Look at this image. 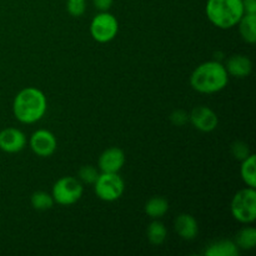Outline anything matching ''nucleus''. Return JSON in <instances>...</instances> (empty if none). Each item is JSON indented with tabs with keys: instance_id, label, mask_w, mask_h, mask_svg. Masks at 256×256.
<instances>
[{
	"instance_id": "nucleus-8",
	"label": "nucleus",
	"mask_w": 256,
	"mask_h": 256,
	"mask_svg": "<svg viewBox=\"0 0 256 256\" xmlns=\"http://www.w3.org/2000/svg\"><path fill=\"white\" fill-rule=\"evenodd\" d=\"M29 145L35 155L40 158H49L56 152L58 142L52 132L40 129L32 132L29 140Z\"/></svg>"
},
{
	"instance_id": "nucleus-19",
	"label": "nucleus",
	"mask_w": 256,
	"mask_h": 256,
	"mask_svg": "<svg viewBox=\"0 0 256 256\" xmlns=\"http://www.w3.org/2000/svg\"><path fill=\"white\" fill-rule=\"evenodd\" d=\"M235 244L239 249L250 250L254 249L256 245V229L252 226H245L236 234Z\"/></svg>"
},
{
	"instance_id": "nucleus-11",
	"label": "nucleus",
	"mask_w": 256,
	"mask_h": 256,
	"mask_svg": "<svg viewBox=\"0 0 256 256\" xmlns=\"http://www.w3.org/2000/svg\"><path fill=\"white\" fill-rule=\"evenodd\" d=\"M125 164V154L120 148L112 146L104 150L99 156L98 166L102 172H119Z\"/></svg>"
},
{
	"instance_id": "nucleus-12",
	"label": "nucleus",
	"mask_w": 256,
	"mask_h": 256,
	"mask_svg": "<svg viewBox=\"0 0 256 256\" xmlns=\"http://www.w3.org/2000/svg\"><path fill=\"white\" fill-rule=\"evenodd\" d=\"M225 69H226L229 76L239 78V79H242V78L249 76L250 72L252 70V62L246 55L242 54H236L232 55L228 59L226 65H224Z\"/></svg>"
},
{
	"instance_id": "nucleus-15",
	"label": "nucleus",
	"mask_w": 256,
	"mask_h": 256,
	"mask_svg": "<svg viewBox=\"0 0 256 256\" xmlns=\"http://www.w3.org/2000/svg\"><path fill=\"white\" fill-rule=\"evenodd\" d=\"M239 32L242 40L249 44H255L256 42V14H248L245 12L242 19L238 22Z\"/></svg>"
},
{
	"instance_id": "nucleus-5",
	"label": "nucleus",
	"mask_w": 256,
	"mask_h": 256,
	"mask_svg": "<svg viewBox=\"0 0 256 256\" xmlns=\"http://www.w3.org/2000/svg\"><path fill=\"white\" fill-rule=\"evenodd\" d=\"M82 192L84 188L79 179L74 176H62L52 186V196L56 204L69 206L79 202Z\"/></svg>"
},
{
	"instance_id": "nucleus-6",
	"label": "nucleus",
	"mask_w": 256,
	"mask_h": 256,
	"mask_svg": "<svg viewBox=\"0 0 256 256\" xmlns=\"http://www.w3.org/2000/svg\"><path fill=\"white\" fill-rule=\"evenodd\" d=\"M92 185L96 196L108 202L120 199L125 190L124 180L119 172H102Z\"/></svg>"
},
{
	"instance_id": "nucleus-13",
	"label": "nucleus",
	"mask_w": 256,
	"mask_h": 256,
	"mask_svg": "<svg viewBox=\"0 0 256 256\" xmlns=\"http://www.w3.org/2000/svg\"><path fill=\"white\" fill-rule=\"evenodd\" d=\"M174 228L182 240H194L199 232L196 219L190 214H180L175 219Z\"/></svg>"
},
{
	"instance_id": "nucleus-27",
	"label": "nucleus",
	"mask_w": 256,
	"mask_h": 256,
	"mask_svg": "<svg viewBox=\"0 0 256 256\" xmlns=\"http://www.w3.org/2000/svg\"><path fill=\"white\" fill-rule=\"evenodd\" d=\"M68 2H86V0H68Z\"/></svg>"
},
{
	"instance_id": "nucleus-4",
	"label": "nucleus",
	"mask_w": 256,
	"mask_h": 256,
	"mask_svg": "<svg viewBox=\"0 0 256 256\" xmlns=\"http://www.w3.org/2000/svg\"><path fill=\"white\" fill-rule=\"evenodd\" d=\"M232 215L242 224H252L256 220V192L254 188L242 189L232 200Z\"/></svg>"
},
{
	"instance_id": "nucleus-17",
	"label": "nucleus",
	"mask_w": 256,
	"mask_h": 256,
	"mask_svg": "<svg viewBox=\"0 0 256 256\" xmlns=\"http://www.w3.org/2000/svg\"><path fill=\"white\" fill-rule=\"evenodd\" d=\"M240 175L242 182L249 188H256V158L254 154H250L246 159L242 162Z\"/></svg>"
},
{
	"instance_id": "nucleus-2",
	"label": "nucleus",
	"mask_w": 256,
	"mask_h": 256,
	"mask_svg": "<svg viewBox=\"0 0 256 256\" xmlns=\"http://www.w3.org/2000/svg\"><path fill=\"white\" fill-rule=\"evenodd\" d=\"M229 82V74L220 62H205L196 66L190 76L192 89L202 94H215L225 89Z\"/></svg>"
},
{
	"instance_id": "nucleus-21",
	"label": "nucleus",
	"mask_w": 256,
	"mask_h": 256,
	"mask_svg": "<svg viewBox=\"0 0 256 256\" xmlns=\"http://www.w3.org/2000/svg\"><path fill=\"white\" fill-rule=\"evenodd\" d=\"M99 176V172L92 165H84L79 169V180L86 184H94Z\"/></svg>"
},
{
	"instance_id": "nucleus-7",
	"label": "nucleus",
	"mask_w": 256,
	"mask_h": 256,
	"mask_svg": "<svg viewBox=\"0 0 256 256\" xmlns=\"http://www.w3.org/2000/svg\"><path fill=\"white\" fill-rule=\"evenodd\" d=\"M119 32V22L109 12H100L90 22V34L98 42H109L115 39Z\"/></svg>"
},
{
	"instance_id": "nucleus-1",
	"label": "nucleus",
	"mask_w": 256,
	"mask_h": 256,
	"mask_svg": "<svg viewBox=\"0 0 256 256\" xmlns=\"http://www.w3.org/2000/svg\"><path fill=\"white\" fill-rule=\"evenodd\" d=\"M48 109L46 96L36 88H25L12 102L14 116L22 124H34L42 119Z\"/></svg>"
},
{
	"instance_id": "nucleus-16",
	"label": "nucleus",
	"mask_w": 256,
	"mask_h": 256,
	"mask_svg": "<svg viewBox=\"0 0 256 256\" xmlns=\"http://www.w3.org/2000/svg\"><path fill=\"white\" fill-rule=\"evenodd\" d=\"M169 212V202L162 196H152L145 204V212L152 219H160Z\"/></svg>"
},
{
	"instance_id": "nucleus-22",
	"label": "nucleus",
	"mask_w": 256,
	"mask_h": 256,
	"mask_svg": "<svg viewBox=\"0 0 256 256\" xmlns=\"http://www.w3.org/2000/svg\"><path fill=\"white\" fill-rule=\"evenodd\" d=\"M232 154L235 159L242 162V160L246 159L252 152H250V149L249 146H248L246 142H236L232 145Z\"/></svg>"
},
{
	"instance_id": "nucleus-3",
	"label": "nucleus",
	"mask_w": 256,
	"mask_h": 256,
	"mask_svg": "<svg viewBox=\"0 0 256 256\" xmlns=\"http://www.w3.org/2000/svg\"><path fill=\"white\" fill-rule=\"evenodd\" d=\"M205 12L210 22L219 29L236 26L245 14L242 0H208Z\"/></svg>"
},
{
	"instance_id": "nucleus-26",
	"label": "nucleus",
	"mask_w": 256,
	"mask_h": 256,
	"mask_svg": "<svg viewBox=\"0 0 256 256\" xmlns=\"http://www.w3.org/2000/svg\"><path fill=\"white\" fill-rule=\"evenodd\" d=\"M244 12L248 14H256V0H242Z\"/></svg>"
},
{
	"instance_id": "nucleus-20",
	"label": "nucleus",
	"mask_w": 256,
	"mask_h": 256,
	"mask_svg": "<svg viewBox=\"0 0 256 256\" xmlns=\"http://www.w3.org/2000/svg\"><path fill=\"white\" fill-rule=\"evenodd\" d=\"M32 206L36 210H49L52 209V205L55 204L54 199H52V194L46 192H35L34 194L32 195Z\"/></svg>"
},
{
	"instance_id": "nucleus-9",
	"label": "nucleus",
	"mask_w": 256,
	"mask_h": 256,
	"mask_svg": "<svg viewBox=\"0 0 256 256\" xmlns=\"http://www.w3.org/2000/svg\"><path fill=\"white\" fill-rule=\"evenodd\" d=\"M189 120L195 129L202 132H214L219 124L216 112L205 105H199V106L194 108L190 112Z\"/></svg>"
},
{
	"instance_id": "nucleus-24",
	"label": "nucleus",
	"mask_w": 256,
	"mask_h": 256,
	"mask_svg": "<svg viewBox=\"0 0 256 256\" xmlns=\"http://www.w3.org/2000/svg\"><path fill=\"white\" fill-rule=\"evenodd\" d=\"M68 12L72 16H82L86 9V2H68Z\"/></svg>"
},
{
	"instance_id": "nucleus-10",
	"label": "nucleus",
	"mask_w": 256,
	"mask_h": 256,
	"mask_svg": "<svg viewBox=\"0 0 256 256\" xmlns=\"http://www.w3.org/2000/svg\"><path fill=\"white\" fill-rule=\"evenodd\" d=\"M26 145V136L16 128H6L0 132V150L8 154L22 152Z\"/></svg>"
},
{
	"instance_id": "nucleus-18",
	"label": "nucleus",
	"mask_w": 256,
	"mask_h": 256,
	"mask_svg": "<svg viewBox=\"0 0 256 256\" xmlns=\"http://www.w3.org/2000/svg\"><path fill=\"white\" fill-rule=\"evenodd\" d=\"M146 236L148 240L152 245H156L158 246V245H162L166 240L168 230L162 222H159L158 219H154V222H150L149 226H148Z\"/></svg>"
},
{
	"instance_id": "nucleus-14",
	"label": "nucleus",
	"mask_w": 256,
	"mask_h": 256,
	"mask_svg": "<svg viewBox=\"0 0 256 256\" xmlns=\"http://www.w3.org/2000/svg\"><path fill=\"white\" fill-rule=\"evenodd\" d=\"M206 256H238L239 248L232 240H218L212 242L205 250Z\"/></svg>"
},
{
	"instance_id": "nucleus-25",
	"label": "nucleus",
	"mask_w": 256,
	"mask_h": 256,
	"mask_svg": "<svg viewBox=\"0 0 256 256\" xmlns=\"http://www.w3.org/2000/svg\"><path fill=\"white\" fill-rule=\"evenodd\" d=\"M114 0H92V4L99 12H109L110 8L112 6Z\"/></svg>"
},
{
	"instance_id": "nucleus-23",
	"label": "nucleus",
	"mask_w": 256,
	"mask_h": 256,
	"mask_svg": "<svg viewBox=\"0 0 256 256\" xmlns=\"http://www.w3.org/2000/svg\"><path fill=\"white\" fill-rule=\"evenodd\" d=\"M170 120H172V122L175 126H182V125H185L189 122V114L182 109L174 110L172 115H170Z\"/></svg>"
}]
</instances>
